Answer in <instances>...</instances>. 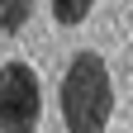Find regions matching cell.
Here are the masks:
<instances>
[{
    "label": "cell",
    "mask_w": 133,
    "mask_h": 133,
    "mask_svg": "<svg viewBox=\"0 0 133 133\" xmlns=\"http://www.w3.org/2000/svg\"><path fill=\"white\" fill-rule=\"evenodd\" d=\"M90 5H95V0H52V19L57 24H81L90 14Z\"/></svg>",
    "instance_id": "4"
},
{
    "label": "cell",
    "mask_w": 133,
    "mask_h": 133,
    "mask_svg": "<svg viewBox=\"0 0 133 133\" xmlns=\"http://www.w3.org/2000/svg\"><path fill=\"white\" fill-rule=\"evenodd\" d=\"M33 14V0H0V33H19Z\"/></svg>",
    "instance_id": "3"
},
{
    "label": "cell",
    "mask_w": 133,
    "mask_h": 133,
    "mask_svg": "<svg viewBox=\"0 0 133 133\" xmlns=\"http://www.w3.org/2000/svg\"><path fill=\"white\" fill-rule=\"evenodd\" d=\"M114 114V81L100 52H76L62 76V124L66 133H105Z\"/></svg>",
    "instance_id": "1"
},
{
    "label": "cell",
    "mask_w": 133,
    "mask_h": 133,
    "mask_svg": "<svg viewBox=\"0 0 133 133\" xmlns=\"http://www.w3.org/2000/svg\"><path fill=\"white\" fill-rule=\"evenodd\" d=\"M43 114V90L29 62L0 66V133H33Z\"/></svg>",
    "instance_id": "2"
}]
</instances>
